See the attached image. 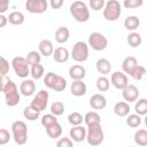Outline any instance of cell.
I'll list each match as a JSON object with an SVG mask.
<instances>
[{
	"mask_svg": "<svg viewBox=\"0 0 147 147\" xmlns=\"http://www.w3.org/2000/svg\"><path fill=\"white\" fill-rule=\"evenodd\" d=\"M110 82H111L113 86L115 88H117V90H123L129 84L127 76L123 71H115V72H113L111 77H110Z\"/></svg>",
	"mask_w": 147,
	"mask_h": 147,
	"instance_id": "obj_12",
	"label": "cell"
},
{
	"mask_svg": "<svg viewBox=\"0 0 147 147\" xmlns=\"http://www.w3.org/2000/svg\"><path fill=\"white\" fill-rule=\"evenodd\" d=\"M51 113L55 116H61L64 113V105L61 101H55L51 105Z\"/></svg>",
	"mask_w": 147,
	"mask_h": 147,
	"instance_id": "obj_39",
	"label": "cell"
},
{
	"mask_svg": "<svg viewBox=\"0 0 147 147\" xmlns=\"http://www.w3.org/2000/svg\"><path fill=\"white\" fill-rule=\"evenodd\" d=\"M8 77H7V75H1L0 74V92H3V88H5V86H6V83L8 82Z\"/></svg>",
	"mask_w": 147,
	"mask_h": 147,
	"instance_id": "obj_48",
	"label": "cell"
},
{
	"mask_svg": "<svg viewBox=\"0 0 147 147\" xmlns=\"http://www.w3.org/2000/svg\"><path fill=\"white\" fill-rule=\"evenodd\" d=\"M23 116H24L25 119H28V121H30V122H33V121H37V119L39 118L40 111L36 110V109H34L33 107H31V106H28V107H25L24 110H23Z\"/></svg>",
	"mask_w": 147,
	"mask_h": 147,
	"instance_id": "obj_29",
	"label": "cell"
},
{
	"mask_svg": "<svg viewBox=\"0 0 147 147\" xmlns=\"http://www.w3.org/2000/svg\"><path fill=\"white\" fill-rule=\"evenodd\" d=\"M126 124L130 126V127H139L140 124H141V116L138 115V114H129L126 115Z\"/></svg>",
	"mask_w": 147,
	"mask_h": 147,
	"instance_id": "obj_33",
	"label": "cell"
},
{
	"mask_svg": "<svg viewBox=\"0 0 147 147\" xmlns=\"http://www.w3.org/2000/svg\"><path fill=\"white\" fill-rule=\"evenodd\" d=\"M69 76L72 78V80L84 79L86 76V69L80 64H74L69 69Z\"/></svg>",
	"mask_w": 147,
	"mask_h": 147,
	"instance_id": "obj_20",
	"label": "cell"
},
{
	"mask_svg": "<svg viewBox=\"0 0 147 147\" xmlns=\"http://www.w3.org/2000/svg\"><path fill=\"white\" fill-rule=\"evenodd\" d=\"M9 72V62L0 55V74L1 75H7Z\"/></svg>",
	"mask_w": 147,
	"mask_h": 147,
	"instance_id": "obj_44",
	"label": "cell"
},
{
	"mask_svg": "<svg viewBox=\"0 0 147 147\" xmlns=\"http://www.w3.org/2000/svg\"><path fill=\"white\" fill-rule=\"evenodd\" d=\"M38 48H39V53L40 55L45 56V57H48L53 54L54 52V46H53V42L48 39H42L39 41V45H38Z\"/></svg>",
	"mask_w": 147,
	"mask_h": 147,
	"instance_id": "obj_19",
	"label": "cell"
},
{
	"mask_svg": "<svg viewBox=\"0 0 147 147\" xmlns=\"http://www.w3.org/2000/svg\"><path fill=\"white\" fill-rule=\"evenodd\" d=\"M7 23H8L7 17H6L3 14H0V29H1V28H5V26L7 25Z\"/></svg>",
	"mask_w": 147,
	"mask_h": 147,
	"instance_id": "obj_49",
	"label": "cell"
},
{
	"mask_svg": "<svg viewBox=\"0 0 147 147\" xmlns=\"http://www.w3.org/2000/svg\"><path fill=\"white\" fill-rule=\"evenodd\" d=\"M9 8V0H0V14H3Z\"/></svg>",
	"mask_w": 147,
	"mask_h": 147,
	"instance_id": "obj_47",
	"label": "cell"
},
{
	"mask_svg": "<svg viewBox=\"0 0 147 147\" xmlns=\"http://www.w3.org/2000/svg\"><path fill=\"white\" fill-rule=\"evenodd\" d=\"M86 140L91 146H98L103 142L105 133L100 123H92L86 125Z\"/></svg>",
	"mask_w": 147,
	"mask_h": 147,
	"instance_id": "obj_2",
	"label": "cell"
},
{
	"mask_svg": "<svg viewBox=\"0 0 147 147\" xmlns=\"http://www.w3.org/2000/svg\"><path fill=\"white\" fill-rule=\"evenodd\" d=\"M122 96L123 99L130 103V102H134L138 98H139V90L137 86L132 85V84H127L123 90H122Z\"/></svg>",
	"mask_w": 147,
	"mask_h": 147,
	"instance_id": "obj_13",
	"label": "cell"
},
{
	"mask_svg": "<svg viewBox=\"0 0 147 147\" xmlns=\"http://www.w3.org/2000/svg\"><path fill=\"white\" fill-rule=\"evenodd\" d=\"M145 75H146V68L144 65H139V64H137V67L130 74V76L136 80H141Z\"/></svg>",
	"mask_w": 147,
	"mask_h": 147,
	"instance_id": "obj_37",
	"label": "cell"
},
{
	"mask_svg": "<svg viewBox=\"0 0 147 147\" xmlns=\"http://www.w3.org/2000/svg\"><path fill=\"white\" fill-rule=\"evenodd\" d=\"M90 106L94 110H102L107 106V99L103 94L95 93L90 98Z\"/></svg>",
	"mask_w": 147,
	"mask_h": 147,
	"instance_id": "obj_15",
	"label": "cell"
},
{
	"mask_svg": "<svg viewBox=\"0 0 147 147\" xmlns=\"http://www.w3.org/2000/svg\"><path fill=\"white\" fill-rule=\"evenodd\" d=\"M134 142L139 146H147V130L140 129L134 133Z\"/></svg>",
	"mask_w": 147,
	"mask_h": 147,
	"instance_id": "obj_31",
	"label": "cell"
},
{
	"mask_svg": "<svg viewBox=\"0 0 147 147\" xmlns=\"http://www.w3.org/2000/svg\"><path fill=\"white\" fill-rule=\"evenodd\" d=\"M100 121H101V117L96 111H88L84 116V122L86 125L92 123H100Z\"/></svg>",
	"mask_w": 147,
	"mask_h": 147,
	"instance_id": "obj_36",
	"label": "cell"
},
{
	"mask_svg": "<svg viewBox=\"0 0 147 147\" xmlns=\"http://www.w3.org/2000/svg\"><path fill=\"white\" fill-rule=\"evenodd\" d=\"M44 84L46 87L55 91V92H62L67 87V80L62 76L55 74V72H47L44 77Z\"/></svg>",
	"mask_w": 147,
	"mask_h": 147,
	"instance_id": "obj_4",
	"label": "cell"
},
{
	"mask_svg": "<svg viewBox=\"0 0 147 147\" xmlns=\"http://www.w3.org/2000/svg\"><path fill=\"white\" fill-rule=\"evenodd\" d=\"M48 98H49V94L46 90H40L32 99L30 106L33 107L36 110L38 111H42L47 108V105H48Z\"/></svg>",
	"mask_w": 147,
	"mask_h": 147,
	"instance_id": "obj_10",
	"label": "cell"
},
{
	"mask_svg": "<svg viewBox=\"0 0 147 147\" xmlns=\"http://www.w3.org/2000/svg\"><path fill=\"white\" fill-rule=\"evenodd\" d=\"M11 67L14 72L20 78H26L30 75V65L28 64L25 57L23 56H15L11 60Z\"/></svg>",
	"mask_w": 147,
	"mask_h": 147,
	"instance_id": "obj_7",
	"label": "cell"
},
{
	"mask_svg": "<svg viewBox=\"0 0 147 147\" xmlns=\"http://www.w3.org/2000/svg\"><path fill=\"white\" fill-rule=\"evenodd\" d=\"M7 20H8V22H9L10 24H13V25H21V24L24 23L25 16H24V14L21 13V11H13V13L9 14V16L7 17Z\"/></svg>",
	"mask_w": 147,
	"mask_h": 147,
	"instance_id": "obj_27",
	"label": "cell"
},
{
	"mask_svg": "<svg viewBox=\"0 0 147 147\" xmlns=\"http://www.w3.org/2000/svg\"><path fill=\"white\" fill-rule=\"evenodd\" d=\"M30 75L32 76L33 79H40L44 77L45 75V69L44 67L40 64V63H37V64H32L30 65Z\"/></svg>",
	"mask_w": 147,
	"mask_h": 147,
	"instance_id": "obj_30",
	"label": "cell"
},
{
	"mask_svg": "<svg viewBox=\"0 0 147 147\" xmlns=\"http://www.w3.org/2000/svg\"><path fill=\"white\" fill-rule=\"evenodd\" d=\"M136 105H134V110H136V114L140 115V116H144L147 114V100L146 99H137L136 100Z\"/></svg>",
	"mask_w": 147,
	"mask_h": 147,
	"instance_id": "obj_32",
	"label": "cell"
},
{
	"mask_svg": "<svg viewBox=\"0 0 147 147\" xmlns=\"http://www.w3.org/2000/svg\"><path fill=\"white\" fill-rule=\"evenodd\" d=\"M10 129L13 139L17 145H24L28 141V126L23 121H15Z\"/></svg>",
	"mask_w": 147,
	"mask_h": 147,
	"instance_id": "obj_5",
	"label": "cell"
},
{
	"mask_svg": "<svg viewBox=\"0 0 147 147\" xmlns=\"http://www.w3.org/2000/svg\"><path fill=\"white\" fill-rule=\"evenodd\" d=\"M36 91V84L33 79L24 78L20 85V93L24 96H31Z\"/></svg>",
	"mask_w": 147,
	"mask_h": 147,
	"instance_id": "obj_16",
	"label": "cell"
},
{
	"mask_svg": "<svg viewBox=\"0 0 147 147\" xmlns=\"http://www.w3.org/2000/svg\"><path fill=\"white\" fill-rule=\"evenodd\" d=\"M70 37V31L68 28L65 26H60L57 28V30L55 31V40L59 44H64L69 40Z\"/></svg>",
	"mask_w": 147,
	"mask_h": 147,
	"instance_id": "obj_23",
	"label": "cell"
},
{
	"mask_svg": "<svg viewBox=\"0 0 147 147\" xmlns=\"http://www.w3.org/2000/svg\"><path fill=\"white\" fill-rule=\"evenodd\" d=\"M139 25H140V20L138 18V16L131 15L124 20V28L127 31H134L139 28Z\"/></svg>",
	"mask_w": 147,
	"mask_h": 147,
	"instance_id": "obj_26",
	"label": "cell"
},
{
	"mask_svg": "<svg viewBox=\"0 0 147 147\" xmlns=\"http://www.w3.org/2000/svg\"><path fill=\"white\" fill-rule=\"evenodd\" d=\"M10 140V133L6 129H0V145H6Z\"/></svg>",
	"mask_w": 147,
	"mask_h": 147,
	"instance_id": "obj_43",
	"label": "cell"
},
{
	"mask_svg": "<svg viewBox=\"0 0 147 147\" xmlns=\"http://www.w3.org/2000/svg\"><path fill=\"white\" fill-rule=\"evenodd\" d=\"M64 0H49V5L53 9H60L63 6Z\"/></svg>",
	"mask_w": 147,
	"mask_h": 147,
	"instance_id": "obj_46",
	"label": "cell"
},
{
	"mask_svg": "<svg viewBox=\"0 0 147 147\" xmlns=\"http://www.w3.org/2000/svg\"><path fill=\"white\" fill-rule=\"evenodd\" d=\"M70 56L76 62H79V63L85 62L88 59V45L84 41L75 42V45L72 46Z\"/></svg>",
	"mask_w": 147,
	"mask_h": 147,
	"instance_id": "obj_8",
	"label": "cell"
},
{
	"mask_svg": "<svg viewBox=\"0 0 147 147\" xmlns=\"http://www.w3.org/2000/svg\"><path fill=\"white\" fill-rule=\"evenodd\" d=\"M137 64H138V61H137V59L134 56H127V57H125L123 60V62H122L123 72L130 75L132 72V70L137 67Z\"/></svg>",
	"mask_w": 147,
	"mask_h": 147,
	"instance_id": "obj_24",
	"label": "cell"
},
{
	"mask_svg": "<svg viewBox=\"0 0 147 147\" xmlns=\"http://www.w3.org/2000/svg\"><path fill=\"white\" fill-rule=\"evenodd\" d=\"M83 121H84V117L78 111H74V113L69 114V116H68V122L71 125H79L83 123Z\"/></svg>",
	"mask_w": 147,
	"mask_h": 147,
	"instance_id": "obj_38",
	"label": "cell"
},
{
	"mask_svg": "<svg viewBox=\"0 0 147 147\" xmlns=\"http://www.w3.org/2000/svg\"><path fill=\"white\" fill-rule=\"evenodd\" d=\"M55 122H57V118H56V116L53 115L52 113H51V114H46V115H44V116L41 117V125H42L45 129H46L47 126L52 125V124L55 123Z\"/></svg>",
	"mask_w": 147,
	"mask_h": 147,
	"instance_id": "obj_40",
	"label": "cell"
},
{
	"mask_svg": "<svg viewBox=\"0 0 147 147\" xmlns=\"http://www.w3.org/2000/svg\"><path fill=\"white\" fill-rule=\"evenodd\" d=\"M126 40H127V44H129L132 48H137V47H139V46L141 45V42H142V38H141V36H140L138 32H134V31H131V33L127 34Z\"/></svg>",
	"mask_w": 147,
	"mask_h": 147,
	"instance_id": "obj_28",
	"label": "cell"
},
{
	"mask_svg": "<svg viewBox=\"0 0 147 147\" xmlns=\"http://www.w3.org/2000/svg\"><path fill=\"white\" fill-rule=\"evenodd\" d=\"M72 145H74V141H72L70 138H67V137L61 138V139L56 142V146H57V147H72Z\"/></svg>",
	"mask_w": 147,
	"mask_h": 147,
	"instance_id": "obj_45",
	"label": "cell"
},
{
	"mask_svg": "<svg viewBox=\"0 0 147 147\" xmlns=\"http://www.w3.org/2000/svg\"><path fill=\"white\" fill-rule=\"evenodd\" d=\"M87 45L92 47V49L96 52L105 51L108 46V39L100 32H92L88 36V42Z\"/></svg>",
	"mask_w": 147,
	"mask_h": 147,
	"instance_id": "obj_9",
	"label": "cell"
},
{
	"mask_svg": "<svg viewBox=\"0 0 147 147\" xmlns=\"http://www.w3.org/2000/svg\"><path fill=\"white\" fill-rule=\"evenodd\" d=\"M70 139L75 142H82L86 138V127H84L82 124L79 125H72V127L69 131Z\"/></svg>",
	"mask_w": 147,
	"mask_h": 147,
	"instance_id": "obj_14",
	"label": "cell"
},
{
	"mask_svg": "<svg viewBox=\"0 0 147 147\" xmlns=\"http://www.w3.org/2000/svg\"><path fill=\"white\" fill-rule=\"evenodd\" d=\"M114 113L115 115H117L118 117H125L126 115H129L130 113V105L126 101H121L117 102L114 106Z\"/></svg>",
	"mask_w": 147,
	"mask_h": 147,
	"instance_id": "obj_25",
	"label": "cell"
},
{
	"mask_svg": "<svg viewBox=\"0 0 147 147\" xmlns=\"http://www.w3.org/2000/svg\"><path fill=\"white\" fill-rule=\"evenodd\" d=\"M52 55H53V59H54L55 62H57V63H64V62H67L69 60L70 53H69V51L65 47L60 46V47H57V48L54 49V52H53Z\"/></svg>",
	"mask_w": 147,
	"mask_h": 147,
	"instance_id": "obj_18",
	"label": "cell"
},
{
	"mask_svg": "<svg viewBox=\"0 0 147 147\" xmlns=\"http://www.w3.org/2000/svg\"><path fill=\"white\" fill-rule=\"evenodd\" d=\"M96 88L100 91V92H106L109 90V86H110V80L106 77V76H100L98 79H96Z\"/></svg>",
	"mask_w": 147,
	"mask_h": 147,
	"instance_id": "obj_34",
	"label": "cell"
},
{
	"mask_svg": "<svg viewBox=\"0 0 147 147\" xmlns=\"http://www.w3.org/2000/svg\"><path fill=\"white\" fill-rule=\"evenodd\" d=\"M86 91H87V86L83 82V79L74 80L70 85V92L75 96H83L86 94Z\"/></svg>",
	"mask_w": 147,
	"mask_h": 147,
	"instance_id": "obj_17",
	"label": "cell"
},
{
	"mask_svg": "<svg viewBox=\"0 0 147 147\" xmlns=\"http://www.w3.org/2000/svg\"><path fill=\"white\" fill-rule=\"evenodd\" d=\"M26 62L29 65H32V64H37V63H40V60H41V55L39 52L37 51H31L28 53L26 57H25Z\"/></svg>",
	"mask_w": 147,
	"mask_h": 147,
	"instance_id": "obj_35",
	"label": "cell"
},
{
	"mask_svg": "<svg viewBox=\"0 0 147 147\" xmlns=\"http://www.w3.org/2000/svg\"><path fill=\"white\" fill-rule=\"evenodd\" d=\"M48 2L47 0H26L25 9L31 14H42L47 10Z\"/></svg>",
	"mask_w": 147,
	"mask_h": 147,
	"instance_id": "obj_11",
	"label": "cell"
},
{
	"mask_svg": "<svg viewBox=\"0 0 147 147\" xmlns=\"http://www.w3.org/2000/svg\"><path fill=\"white\" fill-rule=\"evenodd\" d=\"M62 126H61V124L59 123V122H55V123H53L52 125H49V126H47L46 127V133H47V136L49 137V138H52V139H56V138H60L61 136H62Z\"/></svg>",
	"mask_w": 147,
	"mask_h": 147,
	"instance_id": "obj_22",
	"label": "cell"
},
{
	"mask_svg": "<svg viewBox=\"0 0 147 147\" xmlns=\"http://www.w3.org/2000/svg\"><path fill=\"white\" fill-rule=\"evenodd\" d=\"M103 17L107 21H117L122 14V5L117 0H108L103 6Z\"/></svg>",
	"mask_w": 147,
	"mask_h": 147,
	"instance_id": "obj_6",
	"label": "cell"
},
{
	"mask_svg": "<svg viewBox=\"0 0 147 147\" xmlns=\"http://www.w3.org/2000/svg\"><path fill=\"white\" fill-rule=\"evenodd\" d=\"M95 68H96L98 72L101 74V75H103V76L110 74V71H111V64H110V61L107 60V59H105V57L99 59V60L96 61V63H95Z\"/></svg>",
	"mask_w": 147,
	"mask_h": 147,
	"instance_id": "obj_21",
	"label": "cell"
},
{
	"mask_svg": "<svg viewBox=\"0 0 147 147\" xmlns=\"http://www.w3.org/2000/svg\"><path fill=\"white\" fill-rule=\"evenodd\" d=\"M144 5V0H123V6L126 9H136Z\"/></svg>",
	"mask_w": 147,
	"mask_h": 147,
	"instance_id": "obj_41",
	"label": "cell"
},
{
	"mask_svg": "<svg viewBox=\"0 0 147 147\" xmlns=\"http://www.w3.org/2000/svg\"><path fill=\"white\" fill-rule=\"evenodd\" d=\"M3 94H5L6 105L8 107H15L18 105L21 100V93L16 84L11 79H8V82L6 83V86L3 88Z\"/></svg>",
	"mask_w": 147,
	"mask_h": 147,
	"instance_id": "obj_3",
	"label": "cell"
},
{
	"mask_svg": "<svg viewBox=\"0 0 147 147\" xmlns=\"http://www.w3.org/2000/svg\"><path fill=\"white\" fill-rule=\"evenodd\" d=\"M105 3H106V0H88V6L94 11L101 10L103 8Z\"/></svg>",
	"mask_w": 147,
	"mask_h": 147,
	"instance_id": "obj_42",
	"label": "cell"
},
{
	"mask_svg": "<svg viewBox=\"0 0 147 147\" xmlns=\"http://www.w3.org/2000/svg\"><path fill=\"white\" fill-rule=\"evenodd\" d=\"M70 14L74 17L75 21L79 22V23H84L87 22L90 18V9L88 6L82 1V0H76L70 5Z\"/></svg>",
	"mask_w": 147,
	"mask_h": 147,
	"instance_id": "obj_1",
	"label": "cell"
}]
</instances>
